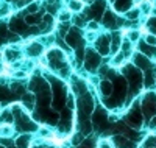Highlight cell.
Returning a JSON list of instances; mask_svg holds the SVG:
<instances>
[{
	"label": "cell",
	"instance_id": "cell-1",
	"mask_svg": "<svg viewBox=\"0 0 156 148\" xmlns=\"http://www.w3.org/2000/svg\"><path fill=\"white\" fill-rule=\"evenodd\" d=\"M23 104L27 106V107H33V104H34L33 95H25V97H23Z\"/></svg>",
	"mask_w": 156,
	"mask_h": 148
},
{
	"label": "cell",
	"instance_id": "cell-2",
	"mask_svg": "<svg viewBox=\"0 0 156 148\" xmlns=\"http://www.w3.org/2000/svg\"><path fill=\"white\" fill-rule=\"evenodd\" d=\"M27 142H28V137H20V139H17V146L19 148H25L27 146Z\"/></svg>",
	"mask_w": 156,
	"mask_h": 148
},
{
	"label": "cell",
	"instance_id": "cell-3",
	"mask_svg": "<svg viewBox=\"0 0 156 148\" xmlns=\"http://www.w3.org/2000/svg\"><path fill=\"white\" fill-rule=\"evenodd\" d=\"M101 92L106 93V95H108V93H111V84L109 83H103L101 84Z\"/></svg>",
	"mask_w": 156,
	"mask_h": 148
},
{
	"label": "cell",
	"instance_id": "cell-4",
	"mask_svg": "<svg viewBox=\"0 0 156 148\" xmlns=\"http://www.w3.org/2000/svg\"><path fill=\"white\" fill-rule=\"evenodd\" d=\"M114 143L117 145V146H125V140H123V137H114Z\"/></svg>",
	"mask_w": 156,
	"mask_h": 148
},
{
	"label": "cell",
	"instance_id": "cell-5",
	"mask_svg": "<svg viewBox=\"0 0 156 148\" xmlns=\"http://www.w3.org/2000/svg\"><path fill=\"white\" fill-rule=\"evenodd\" d=\"M2 120H3V122H5V120H6V122H12V115H11V112H3V115H2Z\"/></svg>",
	"mask_w": 156,
	"mask_h": 148
},
{
	"label": "cell",
	"instance_id": "cell-6",
	"mask_svg": "<svg viewBox=\"0 0 156 148\" xmlns=\"http://www.w3.org/2000/svg\"><path fill=\"white\" fill-rule=\"evenodd\" d=\"M148 42H150V44H156V39H154L153 36H150V37H148Z\"/></svg>",
	"mask_w": 156,
	"mask_h": 148
},
{
	"label": "cell",
	"instance_id": "cell-7",
	"mask_svg": "<svg viewBox=\"0 0 156 148\" xmlns=\"http://www.w3.org/2000/svg\"><path fill=\"white\" fill-rule=\"evenodd\" d=\"M151 128H153V129L156 128V117H154V118L151 120Z\"/></svg>",
	"mask_w": 156,
	"mask_h": 148
},
{
	"label": "cell",
	"instance_id": "cell-8",
	"mask_svg": "<svg viewBox=\"0 0 156 148\" xmlns=\"http://www.w3.org/2000/svg\"><path fill=\"white\" fill-rule=\"evenodd\" d=\"M100 148H111V146H109V145H106V143H105V142H103V143H101V145H100Z\"/></svg>",
	"mask_w": 156,
	"mask_h": 148
}]
</instances>
